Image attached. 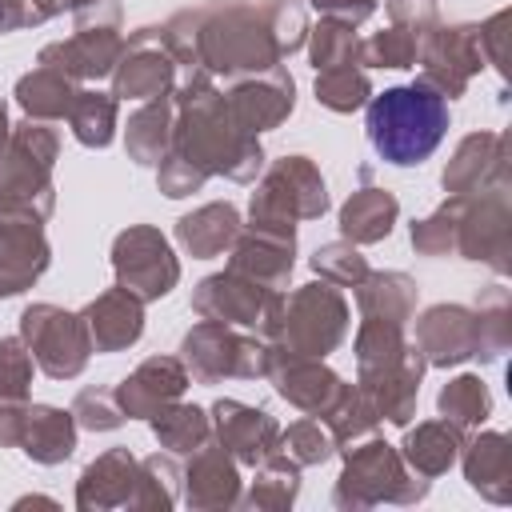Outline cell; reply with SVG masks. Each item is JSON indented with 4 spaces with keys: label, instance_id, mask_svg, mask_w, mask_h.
<instances>
[{
    "label": "cell",
    "instance_id": "cell-1",
    "mask_svg": "<svg viewBox=\"0 0 512 512\" xmlns=\"http://www.w3.org/2000/svg\"><path fill=\"white\" fill-rule=\"evenodd\" d=\"M448 128V108L432 88H388L368 104V140L392 164L424 160Z\"/></svg>",
    "mask_w": 512,
    "mask_h": 512
}]
</instances>
